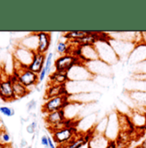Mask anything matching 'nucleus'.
Wrapping results in <instances>:
<instances>
[{
  "label": "nucleus",
  "instance_id": "f257e3e1",
  "mask_svg": "<svg viewBox=\"0 0 146 148\" xmlns=\"http://www.w3.org/2000/svg\"><path fill=\"white\" fill-rule=\"evenodd\" d=\"M95 47L98 53L99 60L106 64H113L119 60V56L112 47L109 40H98Z\"/></svg>",
  "mask_w": 146,
  "mask_h": 148
},
{
  "label": "nucleus",
  "instance_id": "f03ea898",
  "mask_svg": "<svg viewBox=\"0 0 146 148\" xmlns=\"http://www.w3.org/2000/svg\"><path fill=\"white\" fill-rule=\"evenodd\" d=\"M76 129L72 127H63L59 130H55L52 132L53 141L59 146L58 147L63 148L68 145L74 138L76 137Z\"/></svg>",
  "mask_w": 146,
  "mask_h": 148
},
{
  "label": "nucleus",
  "instance_id": "7ed1b4c3",
  "mask_svg": "<svg viewBox=\"0 0 146 148\" xmlns=\"http://www.w3.org/2000/svg\"><path fill=\"white\" fill-rule=\"evenodd\" d=\"M71 103L70 95H63L56 97L47 99L45 103L42 105V112L48 114L54 111H59L64 110Z\"/></svg>",
  "mask_w": 146,
  "mask_h": 148
},
{
  "label": "nucleus",
  "instance_id": "20e7f679",
  "mask_svg": "<svg viewBox=\"0 0 146 148\" xmlns=\"http://www.w3.org/2000/svg\"><path fill=\"white\" fill-rule=\"evenodd\" d=\"M14 73L16 74L18 81L23 84L28 89L36 85L39 83V76L34 72L30 71L27 66H21L18 68H16Z\"/></svg>",
  "mask_w": 146,
  "mask_h": 148
},
{
  "label": "nucleus",
  "instance_id": "39448f33",
  "mask_svg": "<svg viewBox=\"0 0 146 148\" xmlns=\"http://www.w3.org/2000/svg\"><path fill=\"white\" fill-rule=\"evenodd\" d=\"M82 62L78 58L74 57L72 54L60 55L54 61V67L56 72L68 73L73 66Z\"/></svg>",
  "mask_w": 146,
  "mask_h": 148
},
{
  "label": "nucleus",
  "instance_id": "423d86ee",
  "mask_svg": "<svg viewBox=\"0 0 146 148\" xmlns=\"http://www.w3.org/2000/svg\"><path fill=\"white\" fill-rule=\"evenodd\" d=\"M67 73L70 81H77V82L89 80L94 76L83 62L75 65Z\"/></svg>",
  "mask_w": 146,
  "mask_h": 148
},
{
  "label": "nucleus",
  "instance_id": "0eeeda50",
  "mask_svg": "<svg viewBox=\"0 0 146 148\" xmlns=\"http://www.w3.org/2000/svg\"><path fill=\"white\" fill-rule=\"evenodd\" d=\"M66 120L64 110L59 111H54L52 113L46 114L45 117V121L46 124L49 126L51 131H55L61 129L63 127H65V121Z\"/></svg>",
  "mask_w": 146,
  "mask_h": 148
},
{
  "label": "nucleus",
  "instance_id": "6e6552de",
  "mask_svg": "<svg viewBox=\"0 0 146 148\" xmlns=\"http://www.w3.org/2000/svg\"><path fill=\"white\" fill-rule=\"evenodd\" d=\"M0 98L4 102H10L16 99L13 90L12 83L9 77L6 79L0 78Z\"/></svg>",
  "mask_w": 146,
  "mask_h": 148
},
{
  "label": "nucleus",
  "instance_id": "1a4fd4ad",
  "mask_svg": "<svg viewBox=\"0 0 146 148\" xmlns=\"http://www.w3.org/2000/svg\"><path fill=\"white\" fill-rule=\"evenodd\" d=\"M36 36L38 39L36 52L45 54L48 51L51 45V34L45 31H40L36 32Z\"/></svg>",
  "mask_w": 146,
  "mask_h": 148
},
{
  "label": "nucleus",
  "instance_id": "9d476101",
  "mask_svg": "<svg viewBox=\"0 0 146 148\" xmlns=\"http://www.w3.org/2000/svg\"><path fill=\"white\" fill-rule=\"evenodd\" d=\"M9 77L12 83L13 90H14V93H15L16 99L17 98H23L29 93V90L18 81L17 76L15 73H13V74L10 75Z\"/></svg>",
  "mask_w": 146,
  "mask_h": 148
},
{
  "label": "nucleus",
  "instance_id": "9b49d317",
  "mask_svg": "<svg viewBox=\"0 0 146 148\" xmlns=\"http://www.w3.org/2000/svg\"><path fill=\"white\" fill-rule=\"evenodd\" d=\"M46 55L43 53H40L36 51H34V55H33V60L30 63V65L28 66V68L34 72L35 73L39 74L41 70L45 66V62H46Z\"/></svg>",
  "mask_w": 146,
  "mask_h": 148
},
{
  "label": "nucleus",
  "instance_id": "f8f14e48",
  "mask_svg": "<svg viewBox=\"0 0 146 148\" xmlns=\"http://www.w3.org/2000/svg\"><path fill=\"white\" fill-rule=\"evenodd\" d=\"M110 140L104 134L95 133L88 143V148H106Z\"/></svg>",
  "mask_w": 146,
  "mask_h": 148
},
{
  "label": "nucleus",
  "instance_id": "ddd939ff",
  "mask_svg": "<svg viewBox=\"0 0 146 148\" xmlns=\"http://www.w3.org/2000/svg\"><path fill=\"white\" fill-rule=\"evenodd\" d=\"M63 95H69L65 85L60 84H49V87L46 90L45 99H50L53 97L63 96Z\"/></svg>",
  "mask_w": 146,
  "mask_h": 148
},
{
  "label": "nucleus",
  "instance_id": "4468645a",
  "mask_svg": "<svg viewBox=\"0 0 146 148\" xmlns=\"http://www.w3.org/2000/svg\"><path fill=\"white\" fill-rule=\"evenodd\" d=\"M69 77L67 73H60V72H54L49 76V82L50 84H60L65 85L69 82Z\"/></svg>",
  "mask_w": 146,
  "mask_h": 148
},
{
  "label": "nucleus",
  "instance_id": "2eb2a0df",
  "mask_svg": "<svg viewBox=\"0 0 146 148\" xmlns=\"http://www.w3.org/2000/svg\"><path fill=\"white\" fill-rule=\"evenodd\" d=\"M56 51L61 55L71 54L72 47L68 43H66L65 41H59L57 46H56Z\"/></svg>",
  "mask_w": 146,
  "mask_h": 148
},
{
  "label": "nucleus",
  "instance_id": "dca6fc26",
  "mask_svg": "<svg viewBox=\"0 0 146 148\" xmlns=\"http://www.w3.org/2000/svg\"><path fill=\"white\" fill-rule=\"evenodd\" d=\"M91 32H92V31H81V30L70 31V32H67V33L65 34V37L67 40H76V39H78V38L85 36H87V35H89Z\"/></svg>",
  "mask_w": 146,
  "mask_h": 148
},
{
  "label": "nucleus",
  "instance_id": "f3484780",
  "mask_svg": "<svg viewBox=\"0 0 146 148\" xmlns=\"http://www.w3.org/2000/svg\"><path fill=\"white\" fill-rule=\"evenodd\" d=\"M53 53H49L46 55V62H45V66H44L45 69L47 72V74L50 73V70H51L52 66H53Z\"/></svg>",
  "mask_w": 146,
  "mask_h": 148
},
{
  "label": "nucleus",
  "instance_id": "a211bd4d",
  "mask_svg": "<svg viewBox=\"0 0 146 148\" xmlns=\"http://www.w3.org/2000/svg\"><path fill=\"white\" fill-rule=\"evenodd\" d=\"M0 113H2L5 116L10 117L15 114V110L13 108L7 107V106H2V107H0Z\"/></svg>",
  "mask_w": 146,
  "mask_h": 148
},
{
  "label": "nucleus",
  "instance_id": "6ab92c4d",
  "mask_svg": "<svg viewBox=\"0 0 146 148\" xmlns=\"http://www.w3.org/2000/svg\"><path fill=\"white\" fill-rule=\"evenodd\" d=\"M10 141H11V139H10V134L3 129V133H2V135H1L0 142L3 143V144H5V145H10Z\"/></svg>",
  "mask_w": 146,
  "mask_h": 148
},
{
  "label": "nucleus",
  "instance_id": "aec40b11",
  "mask_svg": "<svg viewBox=\"0 0 146 148\" xmlns=\"http://www.w3.org/2000/svg\"><path fill=\"white\" fill-rule=\"evenodd\" d=\"M36 127H37V122L36 121H33L31 124H29V126H27L26 130H27V132H28L29 134H35Z\"/></svg>",
  "mask_w": 146,
  "mask_h": 148
},
{
  "label": "nucleus",
  "instance_id": "412c9836",
  "mask_svg": "<svg viewBox=\"0 0 146 148\" xmlns=\"http://www.w3.org/2000/svg\"><path fill=\"white\" fill-rule=\"evenodd\" d=\"M40 143L43 147H45L46 148L49 147L48 146V137L47 135H43L41 138H40Z\"/></svg>",
  "mask_w": 146,
  "mask_h": 148
},
{
  "label": "nucleus",
  "instance_id": "4be33fe9",
  "mask_svg": "<svg viewBox=\"0 0 146 148\" xmlns=\"http://www.w3.org/2000/svg\"><path fill=\"white\" fill-rule=\"evenodd\" d=\"M46 75H47V72H46V70L45 67H44V68L41 70V72L38 74V76H39V82H42V81L45 79V77H46Z\"/></svg>",
  "mask_w": 146,
  "mask_h": 148
},
{
  "label": "nucleus",
  "instance_id": "5701e85b",
  "mask_svg": "<svg viewBox=\"0 0 146 148\" xmlns=\"http://www.w3.org/2000/svg\"><path fill=\"white\" fill-rule=\"evenodd\" d=\"M35 107H36V102H35V100H31L27 104V108H28L29 110H32L35 109Z\"/></svg>",
  "mask_w": 146,
  "mask_h": 148
},
{
  "label": "nucleus",
  "instance_id": "b1692460",
  "mask_svg": "<svg viewBox=\"0 0 146 148\" xmlns=\"http://www.w3.org/2000/svg\"><path fill=\"white\" fill-rule=\"evenodd\" d=\"M47 137H48V146H49L48 148H58L55 146V142L53 141V138H51L49 135H47Z\"/></svg>",
  "mask_w": 146,
  "mask_h": 148
},
{
  "label": "nucleus",
  "instance_id": "393cba45",
  "mask_svg": "<svg viewBox=\"0 0 146 148\" xmlns=\"http://www.w3.org/2000/svg\"><path fill=\"white\" fill-rule=\"evenodd\" d=\"M106 148H117V146H116V142L115 140H110L108 147Z\"/></svg>",
  "mask_w": 146,
  "mask_h": 148
},
{
  "label": "nucleus",
  "instance_id": "a878e982",
  "mask_svg": "<svg viewBox=\"0 0 146 148\" xmlns=\"http://www.w3.org/2000/svg\"><path fill=\"white\" fill-rule=\"evenodd\" d=\"M20 147L22 148H25L28 147V142L24 140V139H23L22 140H21V143H20Z\"/></svg>",
  "mask_w": 146,
  "mask_h": 148
},
{
  "label": "nucleus",
  "instance_id": "bb28decb",
  "mask_svg": "<svg viewBox=\"0 0 146 148\" xmlns=\"http://www.w3.org/2000/svg\"><path fill=\"white\" fill-rule=\"evenodd\" d=\"M0 148H10V145H5L0 142Z\"/></svg>",
  "mask_w": 146,
  "mask_h": 148
},
{
  "label": "nucleus",
  "instance_id": "cd10ccee",
  "mask_svg": "<svg viewBox=\"0 0 146 148\" xmlns=\"http://www.w3.org/2000/svg\"><path fill=\"white\" fill-rule=\"evenodd\" d=\"M141 147L143 148H146V139H145L143 141H142V143H141V145H140Z\"/></svg>",
  "mask_w": 146,
  "mask_h": 148
},
{
  "label": "nucleus",
  "instance_id": "c85d7f7f",
  "mask_svg": "<svg viewBox=\"0 0 146 148\" xmlns=\"http://www.w3.org/2000/svg\"><path fill=\"white\" fill-rule=\"evenodd\" d=\"M143 130L145 132L146 131V117H145V124H144V127H143Z\"/></svg>",
  "mask_w": 146,
  "mask_h": 148
},
{
  "label": "nucleus",
  "instance_id": "c756f323",
  "mask_svg": "<svg viewBox=\"0 0 146 148\" xmlns=\"http://www.w3.org/2000/svg\"><path fill=\"white\" fill-rule=\"evenodd\" d=\"M3 128H0V139H1V135H2V133H3Z\"/></svg>",
  "mask_w": 146,
  "mask_h": 148
},
{
  "label": "nucleus",
  "instance_id": "7c9ffc66",
  "mask_svg": "<svg viewBox=\"0 0 146 148\" xmlns=\"http://www.w3.org/2000/svg\"><path fill=\"white\" fill-rule=\"evenodd\" d=\"M133 148H143L141 146H137V147H133Z\"/></svg>",
  "mask_w": 146,
  "mask_h": 148
},
{
  "label": "nucleus",
  "instance_id": "2f4dec72",
  "mask_svg": "<svg viewBox=\"0 0 146 148\" xmlns=\"http://www.w3.org/2000/svg\"><path fill=\"white\" fill-rule=\"evenodd\" d=\"M25 148H32V147H30V146H28L27 147H25Z\"/></svg>",
  "mask_w": 146,
  "mask_h": 148
}]
</instances>
